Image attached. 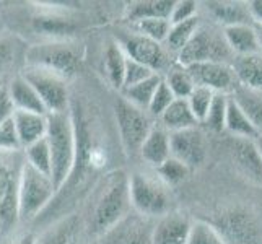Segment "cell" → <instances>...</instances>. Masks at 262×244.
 <instances>
[{
	"mask_svg": "<svg viewBox=\"0 0 262 244\" xmlns=\"http://www.w3.org/2000/svg\"><path fill=\"white\" fill-rule=\"evenodd\" d=\"M46 142L51 151V179L59 192L69 183L77 160V132L70 111L48 114Z\"/></svg>",
	"mask_w": 262,
	"mask_h": 244,
	"instance_id": "obj_1",
	"label": "cell"
},
{
	"mask_svg": "<svg viewBox=\"0 0 262 244\" xmlns=\"http://www.w3.org/2000/svg\"><path fill=\"white\" fill-rule=\"evenodd\" d=\"M129 209V178L122 171H117L106 179L103 192L95 205L93 231L96 234L110 233L127 216Z\"/></svg>",
	"mask_w": 262,
	"mask_h": 244,
	"instance_id": "obj_2",
	"label": "cell"
},
{
	"mask_svg": "<svg viewBox=\"0 0 262 244\" xmlns=\"http://www.w3.org/2000/svg\"><path fill=\"white\" fill-rule=\"evenodd\" d=\"M23 165V150L0 151V233H8L18 221V186Z\"/></svg>",
	"mask_w": 262,
	"mask_h": 244,
	"instance_id": "obj_3",
	"label": "cell"
},
{
	"mask_svg": "<svg viewBox=\"0 0 262 244\" xmlns=\"http://www.w3.org/2000/svg\"><path fill=\"white\" fill-rule=\"evenodd\" d=\"M56 192L51 176L39 173L25 163L18 186V220L30 221L38 216Z\"/></svg>",
	"mask_w": 262,
	"mask_h": 244,
	"instance_id": "obj_4",
	"label": "cell"
},
{
	"mask_svg": "<svg viewBox=\"0 0 262 244\" xmlns=\"http://www.w3.org/2000/svg\"><path fill=\"white\" fill-rule=\"evenodd\" d=\"M25 62L26 67L48 70L64 80H69L77 74L80 65V54L69 42L51 41L28 48L25 54Z\"/></svg>",
	"mask_w": 262,
	"mask_h": 244,
	"instance_id": "obj_5",
	"label": "cell"
},
{
	"mask_svg": "<svg viewBox=\"0 0 262 244\" xmlns=\"http://www.w3.org/2000/svg\"><path fill=\"white\" fill-rule=\"evenodd\" d=\"M233 57L223 33H216L209 26H199L194 38L187 46L178 54L179 65L189 67L201 62H223L228 64V59Z\"/></svg>",
	"mask_w": 262,
	"mask_h": 244,
	"instance_id": "obj_6",
	"label": "cell"
},
{
	"mask_svg": "<svg viewBox=\"0 0 262 244\" xmlns=\"http://www.w3.org/2000/svg\"><path fill=\"white\" fill-rule=\"evenodd\" d=\"M130 205L139 215L153 218L169 212V194L165 186L147 174L134 173L129 178Z\"/></svg>",
	"mask_w": 262,
	"mask_h": 244,
	"instance_id": "obj_7",
	"label": "cell"
},
{
	"mask_svg": "<svg viewBox=\"0 0 262 244\" xmlns=\"http://www.w3.org/2000/svg\"><path fill=\"white\" fill-rule=\"evenodd\" d=\"M114 116L124 150L127 153L139 151L153 127L150 114L135 107L127 99L119 98L114 104Z\"/></svg>",
	"mask_w": 262,
	"mask_h": 244,
	"instance_id": "obj_8",
	"label": "cell"
},
{
	"mask_svg": "<svg viewBox=\"0 0 262 244\" xmlns=\"http://www.w3.org/2000/svg\"><path fill=\"white\" fill-rule=\"evenodd\" d=\"M227 244H257L262 238V225L246 209H230L210 221Z\"/></svg>",
	"mask_w": 262,
	"mask_h": 244,
	"instance_id": "obj_9",
	"label": "cell"
},
{
	"mask_svg": "<svg viewBox=\"0 0 262 244\" xmlns=\"http://www.w3.org/2000/svg\"><path fill=\"white\" fill-rule=\"evenodd\" d=\"M26 81L36 90L48 114L69 111V86L67 80L52 72L26 67L21 74Z\"/></svg>",
	"mask_w": 262,
	"mask_h": 244,
	"instance_id": "obj_10",
	"label": "cell"
},
{
	"mask_svg": "<svg viewBox=\"0 0 262 244\" xmlns=\"http://www.w3.org/2000/svg\"><path fill=\"white\" fill-rule=\"evenodd\" d=\"M117 44L125 54V57L145 65L155 74L163 72L169 65V59L163 44H158L139 33L122 34Z\"/></svg>",
	"mask_w": 262,
	"mask_h": 244,
	"instance_id": "obj_11",
	"label": "cell"
},
{
	"mask_svg": "<svg viewBox=\"0 0 262 244\" xmlns=\"http://www.w3.org/2000/svg\"><path fill=\"white\" fill-rule=\"evenodd\" d=\"M191 74L195 86H205L213 93L231 95L236 88L238 80L230 64L223 62H201L186 67Z\"/></svg>",
	"mask_w": 262,
	"mask_h": 244,
	"instance_id": "obj_12",
	"label": "cell"
},
{
	"mask_svg": "<svg viewBox=\"0 0 262 244\" xmlns=\"http://www.w3.org/2000/svg\"><path fill=\"white\" fill-rule=\"evenodd\" d=\"M171 157L179 160L189 169H195L207 158V142L197 127L169 132Z\"/></svg>",
	"mask_w": 262,
	"mask_h": 244,
	"instance_id": "obj_13",
	"label": "cell"
},
{
	"mask_svg": "<svg viewBox=\"0 0 262 244\" xmlns=\"http://www.w3.org/2000/svg\"><path fill=\"white\" fill-rule=\"evenodd\" d=\"M191 220L184 213L168 212L153 227L151 244H187Z\"/></svg>",
	"mask_w": 262,
	"mask_h": 244,
	"instance_id": "obj_14",
	"label": "cell"
},
{
	"mask_svg": "<svg viewBox=\"0 0 262 244\" xmlns=\"http://www.w3.org/2000/svg\"><path fill=\"white\" fill-rule=\"evenodd\" d=\"M233 160L243 176L256 184H262V158L254 140L234 139Z\"/></svg>",
	"mask_w": 262,
	"mask_h": 244,
	"instance_id": "obj_15",
	"label": "cell"
},
{
	"mask_svg": "<svg viewBox=\"0 0 262 244\" xmlns=\"http://www.w3.org/2000/svg\"><path fill=\"white\" fill-rule=\"evenodd\" d=\"M225 41H227L233 56H251L260 52V42L257 30L252 25H233L223 30Z\"/></svg>",
	"mask_w": 262,
	"mask_h": 244,
	"instance_id": "obj_16",
	"label": "cell"
},
{
	"mask_svg": "<svg viewBox=\"0 0 262 244\" xmlns=\"http://www.w3.org/2000/svg\"><path fill=\"white\" fill-rule=\"evenodd\" d=\"M13 122L16 127L18 139L21 148L33 145L34 142L46 137L48 130V114H36L28 111H15Z\"/></svg>",
	"mask_w": 262,
	"mask_h": 244,
	"instance_id": "obj_17",
	"label": "cell"
},
{
	"mask_svg": "<svg viewBox=\"0 0 262 244\" xmlns=\"http://www.w3.org/2000/svg\"><path fill=\"white\" fill-rule=\"evenodd\" d=\"M10 101L15 107V111H28L36 114H48L41 99L36 93V90L26 81V78L20 74L10 80V83L5 85Z\"/></svg>",
	"mask_w": 262,
	"mask_h": 244,
	"instance_id": "obj_18",
	"label": "cell"
},
{
	"mask_svg": "<svg viewBox=\"0 0 262 244\" xmlns=\"http://www.w3.org/2000/svg\"><path fill=\"white\" fill-rule=\"evenodd\" d=\"M139 151H140V157L145 160L148 165L158 168L161 163L166 161L171 157L168 130L163 127H158V125H153Z\"/></svg>",
	"mask_w": 262,
	"mask_h": 244,
	"instance_id": "obj_19",
	"label": "cell"
},
{
	"mask_svg": "<svg viewBox=\"0 0 262 244\" xmlns=\"http://www.w3.org/2000/svg\"><path fill=\"white\" fill-rule=\"evenodd\" d=\"M233 70L238 83L249 90L262 93V54L234 57Z\"/></svg>",
	"mask_w": 262,
	"mask_h": 244,
	"instance_id": "obj_20",
	"label": "cell"
},
{
	"mask_svg": "<svg viewBox=\"0 0 262 244\" xmlns=\"http://www.w3.org/2000/svg\"><path fill=\"white\" fill-rule=\"evenodd\" d=\"M230 96L239 106V109L246 114V117L256 127L259 135H262V93L238 83Z\"/></svg>",
	"mask_w": 262,
	"mask_h": 244,
	"instance_id": "obj_21",
	"label": "cell"
},
{
	"mask_svg": "<svg viewBox=\"0 0 262 244\" xmlns=\"http://www.w3.org/2000/svg\"><path fill=\"white\" fill-rule=\"evenodd\" d=\"M207 8L212 13V16L216 21L227 26L233 25H249L251 13L248 4L241 2H210L207 4Z\"/></svg>",
	"mask_w": 262,
	"mask_h": 244,
	"instance_id": "obj_22",
	"label": "cell"
},
{
	"mask_svg": "<svg viewBox=\"0 0 262 244\" xmlns=\"http://www.w3.org/2000/svg\"><path fill=\"white\" fill-rule=\"evenodd\" d=\"M161 127L169 132H178L184 129H192L199 124L189 107L186 99H174L168 109L161 114Z\"/></svg>",
	"mask_w": 262,
	"mask_h": 244,
	"instance_id": "obj_23",
	"label": "cell"
},
{
	"mask_svg": "<svg viewBox=\"0 0 262 244\" xmlns=\"http://www.w3.org/2000/svg\"><path fill=\"white\" fill-rule=\"evenodd\" d=\"M173 5V0H140V2H134L127 8V18L134 23L151 20V18H166V20H169Z\"/></svg>",
	"mask_w": 262,
	"mask_h": 244,
	"instance_id": "obj_24",
	"label": "cell"
},
{
	"mask_svg": "<svg viewBox=\"0 0 262 244\" xmlns=\"http://www.w3.org/2000/svg\"><path fill=\"white\" fill-rule=\"evenodd\" d=\"M124 230L119 231V244H151V234L155 223H150L147 216H137L127 221V216L121 221Z\"/></svg>",
	"mask_w": 262,
	"mask_h": 244,
	"instance_id": "obj_25",
	"label": "cell"
},
{
	"mask_svg": "<svg viewBox=\"0 0 262 244\" xmlns=\"http://www.w3.org/2000/svg\"><path fill=\"white\" fill-rule=\"evenodd\" d=\"M225 130L233 134L236 139L256 140L259 137V132L254 125L246 117V114L239 109V106L233 101L230 96L228 99V109H227V121H225Z\"/></svg>",
	"mask_w": 262,
	"mask_h": 244,
	"instance_id": "obj_26",
	"label": "cell"
},
{
	"mask_svg": "<svg viewBox=\"0 0 262 244\" xmlns=\"http://www.w3.org/2000/svg\"><path fill=\"white\" fill-rule=\"evenodd\" d=\"M161 80H163V77H161L160 74H153L147 80L140 81V83L122 90V98L127 99L130 104L139 107V109L147 111V107H148L151 98H153V93L157 92V88H158Z\"/></svg>",
	"mask_w": 262,
	"mask_h": 244,
	"instance_id": "obj_27",
	"label": "cell"
},
{
	"mask_svg": "<svg viewBox=\"0 0 262 244\" xmlns=\"http://www.w3.org/2000/svg\"><path fill=\"white\" fill-rule=\"evenodd\" d=\"M199 26H201V20H199V16H194V18H191V20L171 25L169 34H168V38L165 41L168 51L179 54L187 46L189 41L194 38V34L199 30Z\"/></svg>",
	"mask_w": 262,
	"mask_h": 244,
	"instance_id": "obj_28",
	"label": "cell"
},
{
	"mask_svg": "<svg viewBox=\"0 0 262 244\" xmlns=\"http://www.w3.org/2000/svg\"><path fill=\"white\" fill-rule=\"evenodd\" d=\"M125 60H127V57H125V54L119 48V44H110L107 49L104 51L106 77H107V80H110V83L117 90H122Z\"/></svg>",
	"mask_w": 262,
	"mask_h": 244,
	"instance_id": "obj_29",
	"label": "cell"
},
{
	"mask_svg": "<svg viewBox=\"0 0 262 244\" xmlns=\"http://www.w3.org/2000/svg\"><path fill=\"white\" fill-rule=\"evenodd\" d=\"M80 236V220L77 216H69L51 230L38 244H77Z\"/></svg>",
	"mask_w": 262,
	"mask_h": 244,
	"instance_id": "obj_30",
	"label": "cell"
},
{
	"mask_svg": "<svg viewBox=\"0 0 262 244\" xmlns=\"http://www.w3.org/2000/svg\"><path fill=\"white\" fill-rule=\"evenodd\" d=\"M163 80L176 99H187V96L191 95L192 90L195 88V83L191 74H189V70L183 65L168 69L166 77Z\"/></svg>",
	"mask_w": 262,
	"mask_h": 244,
	"instance_id": "obj_31",
	"label": "cell"
},
{
	"mask_svg": "<svg viewBox=\"0 0 262 244\" xmlns=\"http://www.w3.org/2000/svg\"><path fill=\"white\" fill-rule=\"evenodd\" d=\"M23 158L26 165L38 169L39 173L51 176V151L46 139H41L33 145L23 148Z\"/></svg>",
	"mask_w": 262,
	"mask_h": 244,
	"instance_id": "obj_32",
	"label": "cell"
},
{
	"mask_svg": "<svg viewBox=\"0 0 262 244\" xmlns=\"http://www.w3.org/2000/svg\"><path fill=\"white\" fill-rule=\"evenodd\" d=\"M187 244H227V242H225L222 234L216 231V228L210 221L195 220L191 221Z\"/></svg>",
	"mask_w": 262,
	"mask_h": 244,
	"instance_id": "obj_33",
	"label": "cell"
},
{
	"mask_svg": "<svg viewBox=\"0 0 262 244\" xmlns=\"http://www.w3.org/2000/svg\"><path fill=\"white\" fill-rule=\"evenodd\" d=\"M228 99L230 95L215 93L213 101L210 104V109L207 113L202 124H205L207 129L213 132L225 130V121H227V109H228Z\"/></svg>",
	"mask_w": 262,
	"mask_h": 244,
	"instance_id": "obj_34",
	"label": "cell"
},
{
	"mask_svg": "<svg viewBox=\"0 0 262 244\" xmlns=\"http://www.w3.org/2000/svg\"><path fill=\"white\" fill-rule=\"evenodd\" d=\"M34 26L36 30L41 31L42 34H49L54 36V38H60V36H67L72 34L74 31V25H72L69 20L57 15H42L38 16L34 20Z\"/></svg>",
	"mask_w": 262,
	"mask_h": 244,
	"instance_id": "obj_35",
	"label": "cell"
},
{
	"mask_svg": "<svg viewBox=\"0 0 262 244\" xmlns=\"http://www.w3.org/2000/svg\"><path fill=\"white\" fill-rule=\"evenodd\" d=\"M213 96H215V93L205 86H195L192 90V93L187 96L186 101H187L189 107H191V111L199 124L204 122L207 113L210 109V104L213 101Z\"/></svg>",
	"mask_w": 262,
	"mask_h": 244,
	"instance_id": "obj_36",
	"label": "cell"
},
{
	"mask_svg": "<svg viewBox=\"0 0 262 244\" xmlns=\"http://www.w3.org/2000/svg\"><path fill=\"white\" fill-rule=\"evenodd\" d=\"M157 171H158L160 179L168 186L181 184L183 181L187 179L189 173H191V169H189L184 163H181L179 160H176L173 157H169L166 161L161 163V165L157 168Z\"/></svg>",
	"mask_w": 262,
	"mask_h": 244,
	"instance_id": "obj_37",
	"label": "cell"
},
{
	"mask_svg": "<svg viewBox=\"0 0 262 244\" xmlns=\"http://www.w3.org/2000/svg\"><path fill=\"white\" fill-rule=\"evenodd\" d=\"M137 25L139 34L145 36V38L155 41L158 44H163L169 34L171 23L166 18H151V20H142Z\"/></svg>",
	"mask_w": 262,
	"mask_h": 244,
	"instance_id": "obj_38",
	"label": "cell"
},
{
	"mask_svg": "<svg viewBox=\"0 0 262 244\" xmlns=\"http://www.w3.org/2000/svg\"><path fill=\"white\" fill-rule=\"evenodd\" d=\"M18 51H20V44L8 34H0V80L10 70L18 57Z\"/></svg>",
	"mask_w": 262,
	"mask_h": 244,
	"instance_id": "obj_39",
	"label": "cell"
},
{
	"mask_svg": "<svg viewBox=\"0 0 262 244\" xmlns=\"http://www.w3.org/2000/svg\"><path fill=\"white\" fill-rule=\"evenodd\" d=\"M174 99L176 98L173 93H171L168 85L165 83V80H161L158 88H157V92L153 93V98H151V101L147 107V113L150 114V117H161V114L168 109Z\"/></svg>",
	"mask_w": 262,
	"mask_h": 244,
	"instance_id": "obj_40",
	"label": "cell"
},
{
	"mask_svg": "<svg viewBox=\"0 0 262 244\" xmlns=\"http://www.w3.org/2000/svg\"><path fill=\"white\" fill-rule=\"evenodd\" d=\"M153 74H155V72H151V70L147 69L145 65H142V64H139V62H135V60H132V59H127V60H125V72H124L122 90L140 83V81L147 80V78L151 77ZM122 90H121V92H122Z\"/></svg>",
	"mask_w": 262,
	"mask_h": 244,
	"instance_id": "obj_41",
	"label": "cell"
},
{
	"mask_svg": "<svg viewBox=\"0 0 262 244\" xmlns=\"http://www.w3.org/2000/svg\"><path fill=\"white\" fill-rule=\"evenodd\" d=\"M21 143L18 139L13 116L0 125V151H21Z\"/></svg>",
	"mask_w": 262,
	"mask_h": 244,
	"instance_id": "obj_42",
	"label": "cell"
},
{
	"mask_svg": "<svg viewBox=\"0 0 262 244\" xmlns=\"http://www.w3.org/2000/svg\"><path fill=\"white\" fill-rule=\"evenodd\" d=\"M197 16V4L192 0H178L173 5V10L169 15V23H181L186 20H191V18Z\"/></svg>",
	"mask_w": 262,
	"mask_h": 244,
	"instance_id": "obj_43",
	"label": "cell"
},
{
	"mask_svg": "<svg viewBox=\"0 0 262 244\" xmlns=\"http://www.w3.org/2000/svg\"><path fill=\"white\" fill-rule=\"evenodd\" d=\"M15 113V107L10 101V96H8L7 86L0 85V125L7 122Z\"/></svg>",
	"mask_w": 262,
	"mask_h": 244,
	"instance_id": "obj_44",
	"label": "cell"
},
{
	"mask_svg": "<svg viewBox=\"0 0 262 244\" xmlns=\"http://www.w3.org/2000/svg\"><path fill=\"white\" fill-rule=\"evenodd\" d=\"M248 8H249V13H251L252 20L257 21L262 26V0H254V2H249Z\"/></svg>",
	"mask_w": 262,
	"mask_h": 244,
	"instance_id": "obj_45",
	"label": "cell"
},
{
	"mask_svg": "<svg viewBox=\"0 0 262 244\" xmlns=\"http://www.w3.org/2000/svg\"><path fill=\"white\" fill-rule=\"evenodd\" d=\"M12 244H38V239H36L34 234L28 233V234H23L20 238H16Z\"/></svg>",
	"mask_w": 262,
	"mask_h": 244,
	"instance_id": "obj_46",
	"label": "cell"
},
{
	"mask_svg": "<svg viewBox=\"0 0 262 244\" xmlns=\"http://www.w3.org/2000/svg\"><path fill=\"white\" fill-rule=\"evenodd\" d=\"M254 142H256V147H257V150L260 153V158H262V135H259V137Z\"/></svg>",
	"mask_w": 262,
	"mask_h": 244,
	"instance_id": "obj_47",
	"label": "cell"
},
{
	"mask_svg": "<svg viewBox=\"0 0 262 244\" xmlns=\"http://www.w3.org/2000/svg\"><path fill=\"white\" fill-rule=\"evenodd\" d=\"M257 30V34H259V42H260V54H262V26H259Z\"/></svg>",
	"mask_w": 262,
	"mask_h": 244,
	"instance_id": "obj_48",
	"label": "cell"
}]
</instances>
